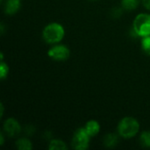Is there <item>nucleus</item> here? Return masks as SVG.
Returning a JSON list of instances; mask_svg holds the SVG:
<instances>
[{"instance_id": "nucleus-1", "label": "nucleus", "mask_w": 150, "mask_h": 150, "mask_svg": "<svg viewBox=\"0 0 150 150\" xmlns=\"http://www.w3.org/2000/svg\"><path fill=\"white\" fill-rule=\"evenodd\" d=\"M118 134L124 139H131L140 132V123L133 117L123 118L118 125Z\"/></svg>"}, {"instance_id": "nucleus-2", "label": "nucleus", "mask_w": 150, "mask_h": 150, "mask_svg": "<svg viewBox=\"0 0 150 150\" xmlns=\"http://www.w3.org/2000/svg\"><path fill=\"white\" fill-rule=\"evenodd\" d=\"M65 35L64 27L56 22L49 23L42 31L43 40L48 44H57L61 42Z\"/></svg>"}, {"instance_id": "nucleus-3", "label": "nucleus", "mask_w": 150, "mask_h": 150, "mask_svg": "<svg viewBox=\"0 0 150 150\" xmlns=\"http://www.w3.org/2000/svg\"><path fill=\"white\" fill-rule=\"evenodd\" d=\"M133 30L138 37H145L150 35V14L140 13L133 22Z\"/></svg>"}, {"instance_id": "nucleus-4", "label": "nucleus", "mask_w": 150, "mask_h": 150, "mask_svg": "<svg viewBox=\"0 0 150 150\" xmlns=\"http://www.w3.org/2000/svg\"><path fill=\"white\" fill-rule=\"evenodd\" d=\"M91 138L84 127H80L76 130L72 137L71 146L76 150H86L89 148Z\"/></svg>"}, {"instance_id": "nucleus-5", "label": "nucleus", "mask_w": 150, "mask_h": 150, "mask_svg": "<svg viewBox=\"0 0 150 150\" xmlns=\"http://www.w3.org/2000/svg\"><path fill=\"white\" fill-rule=\"evenodd\" d=\"M47 55L54 61L62 62L69 59L70 56V50L65 45L56 44L48 49Z\"/></svg>"}, {"instance_id": "nucleus-6", "label": "nucleus", "mask_w": 150, "mask_h": 150, "mask_svg": "<svg viewBox=\"0 0 150 150\" xmlns=\"http://www.w3.org/2000/svg\"><path fill=\"white\" fill-rule=\"evenodd\" d=\"M4 134L10 138L17 137L21 133V126L19 122L14 118L7 119L3 126Z\"/></svg>"}, {"instance_id": "nucleus-7", "label": "nucleus", "mask_w": 150, "mask_h": 150, "mask_svg": "<svg viewBox=\"0 0 150 150\" xmlns=\"http://www.w3.org/2000/svg\"><path fill=\"white\" fill-rule=\"evenodd\" d=\"M20 6V0H6L4 4V13L7 15H13L19 10Z\"/></svg>"}, {"instance_id": "nucleus-8", "label": "nucleus", "mask_w": 150, "mask_h": 150, "mask_svg": "<svg viewBox=\"0 0 150 150\" xmlns=\"http://www.w3.org/2000/svg\"><path fill=\"white\" fill-rule=\"evenodd\" d=\"M84 129L86 130L87 134L91 137H94V136H96L99 133V131H100V125H99V123L97 120H89L88 122H86V124L84 126Z\"/></svg>"}, {"instance_id": "nucleus-9", "label": "nucleus", "mask_w": 150, "mask_h": 150, "mask_svg": "<svg viewBox=\"0 0 150 150\" xmlns=\"http://www.w3.org/2000/svg\"><path fill=\"white\" fill-rule=\"evenodd\" d=\"M119 136L120 134H108L105 136L104 138V144L105 147L107 148H114L115 146H117V144L119 143Z\"/></svg>"}, {"instance_id": "nucleus-10", "label": "nucleus", "mask_w": 150, "mask_h": 150, "mask_svg": "<svg viewBox=\"0 0 150 150\" xmlns=\"http://www.w3.org/2000/svg\"><path fill=\"white\" fill-rule=\"evenodd\" d=\"M48 149L50 150H67L68 146L66 143L59 139H54L51 140L48 145Z\"/></svg>"}, {"instance_id": "nucleus-11", "label": "nucleus", "mask_w": 150, "mask_h": 150, "mask_svg": "<svg viewBox=\"0 0 150 150\" xmlns=\"http://www.w3.org/2000/svg\"><path fill=\"white\" fill-rule=\"evenodd\" d=\"M16 147L19 150H31L33 149V144L30 140L27 138H19L16 142Z\"/></svg>"}, {"instance_id": "nucleus-12", "label": "nucleus", "mask_w": 150, "mask_h": 150, "mask_svg": "<svg viewBox=\"0 0 150 150\" xmlns=\"http://www.w3.org/2000/svg\"><path fill=\"white\" fill-rule=\"evenodd\" d=\"M140 0H121V6L124 10L132 11L138 7Z\"/></svg>"}, {"instance_id": "nucleus-13", "label": "nucleus", "mask_w": 150, "mask_h": 150, "mask_svg": "<svg viewBox=\"0 0 150 150\" xmlns=\"http://www.w3.org/2000/svg\"><path fill=\"white\" fill-rule=\"evenodd\" d=\"M140 142L145 148H150V131H143L140 135Z\"/></svg>"}, {"instance_id": "nucleus-14", "label": "nucleus", "mask_w": 150, "mask_h": 150, "mask_svg": "<svg viewBox=\"0 0 150 150\" xmlns=\"http://www.w3.org/2000/svg\"><path fill=\"white\" fill-rule=\"evenodd\" d=\"M142 48L147 54L150 55V35L142 37Z\"/></svg>"}, {"instance_id": "nucleus-15", "label": "nucleus", "mask_w": 150, "mask_h": 150, "mask_svg": "<svg viewBox=\"0 0 150 150\" xmlns=\"http://www.w3.org/2000/svg\"><path fill=\"white\" fill-rule=\"evenodd\" d=\"M9 73V67L7 63L4 62V61H1L0 63V78L1 80H4V78L7 77Z\"/></svg>"}, {"instance_id": "nucleus-16", "label": "nucleus", "mask_w": 150, "mask_h": 150, "mask_svg": "<svg viewBox=\"0 0 150 150\" xmlns=\"http://www.w3.org/2000/svg\"><path fill=\"white\" fill-rule=\"evenodd\" d=\"M121 13H122V10L120 8H117V9L112 10V15L114 17H120Z\"/></svg>"}, {"instance_id": "nucleus-17", "label": "nucleus", "mask_w": 150, "mask_h": 150, "mask_svg": "<svg viewBox=\"0 0 150 150\" xmlns=\"http://www.w3.org/2000/svg\"><path fill=\"white\" fill-rule=\"evenodd\" d=\"M142 4L147 10L150 11V0H142Z\"/></svg>"}, {"instance_id": "nucleus-18", "label": "nucleus", "mask_w": 150, "mask_h": 150, "mask_svg": "<svg viewBox=\"0 0 150 150\" xmlns=\"http://www.w3.org/2000/svg\"><path fill=\"white\" fill-rule=\"evenodd\" d=\"M0 139H1L0 144H1V145H3V144H4V134H0Z\"/></svg>"}, {"instance_id": "nucleus-19", "label": "nucleus", "mask_w": 150, "mask_h": 150, "mask_svg": "<svg viewBox=\"0 0 150 150\" xmlns=\"http://www.w3.org/2000/svg\"><path fill=\"white\" fill-rule=\"evenodd\" d=\"M0 109H1V117L3 116V113H4V105H3V104H1L0 105Z\"/></svg>"}]
</instances>
